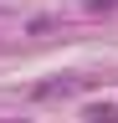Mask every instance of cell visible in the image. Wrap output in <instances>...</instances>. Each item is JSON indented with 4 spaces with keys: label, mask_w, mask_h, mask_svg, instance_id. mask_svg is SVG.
<instances>
[{
    "label": "cell",
    "mask_w": 118,
    "mask_h": 123,
    "mask_svg": "<svg viewBox=\"0 0 118 123\" xmlns=\"http://www.w3.org/2000/svg\"><path fill=\"white\" fill-rule=\"evenodd\" d=\"M82 118L87 123H118V103H98V108H87Z\"/></svg>",
    "instance_id": "6da1fadb"
}]
</instances>
